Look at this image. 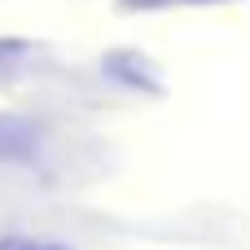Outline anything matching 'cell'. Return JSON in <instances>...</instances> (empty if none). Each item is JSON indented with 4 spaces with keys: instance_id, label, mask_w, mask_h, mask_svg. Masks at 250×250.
Masks as SVG:
<instances>
[{
    "instance_id": "1",
    "label": "cell",
    "mask_w": 250,
    "mask_h": 250,
    "mask_svg": "<svg viewBox=\"0 0 250 250\" xmlns=\"http://www.w3.org/2000/svg\"><path fill=\"white\" fill-rule=\"evenodd\" d=\"M40 145H44V127L31 114L0 110V163H31L40 158Z\"/></svg>"
},
{
    "instance_id": "3",
    "label": "cell",
    "mask_w": 250,
    "mask_h": 250,
    "mask_svg": "<svg viewBox=\"0 0 250 250\" xmlns=\"http://www.w3.org/2000/svg\"><path fill=\"white\" fill-rule=\"evenodd\" d=\"M123 9H167V4H211V0H119Z\"/></svg>"
},
{
    "instance_id": "2",
    "label": "cell",
    "mask_w": 250,
    "mask_h": 250,
    "mask_svg": "<svg viewBox=\"0 0 250 250\" xmlns=\"http://www.w3.org/2000/svg\"><path fill=\"white\" fill-rule=\"evenodd\" d=\"M0 250H70V246H57V242H35V237H4Z\"/></svg>"
},
{
    "instance_id": "4",
    "label": "cell",
    "mask_w": 250,
    "mask_h": 250,
    "mask_svg": "<svg viewBox=\"0 0 250 250\" xmlns=\"http://www.w3.org/2000/svg\"><path fill=\"white\" fill-rule=\"evenodd\" d=\"M13 53H22V44H13V40H9V44H0V57H13Z\"/></svg>"
}]
</instances>
